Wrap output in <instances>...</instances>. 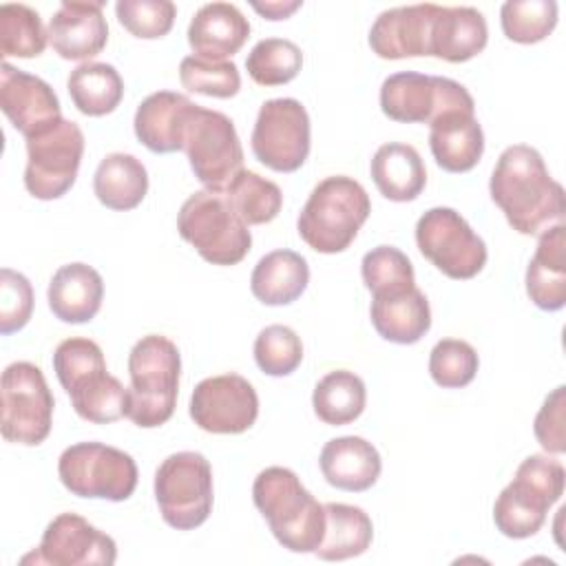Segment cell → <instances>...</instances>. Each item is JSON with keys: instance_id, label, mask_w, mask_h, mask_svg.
Listing matches in <instances>:
<instances>
[{"instance_id": "4316f807", "label": "cell", "mask_w": 566, "mask_h": 566, "mask_svg": "<svg viewBox=\"0 0 566 566\" xmlns=\"http://www.w3.org/2000/svg\"><path fill=\"white\" fill-rule=\"evenodd\" d=\"M489 42V27L484 15L473 7H438L429 55L460 64L484 51Z\"/></svg>"}, {"instance_id": "30bf717a", "label": "cell", "mask_w": 566, "mask_h": 566, "mask_svg": "<svg viewBox=\"0 0 566 566\" xmlns=\"http://www.w3.org/2000/svg\"><path fill=\"white\" fill-rule=\"evenodd\" d=\"M53 394L42 369L18 360L2 371V418L0 431L7 442L38 447L51 433Z\"/></svg>"}, {"instance_id": "f35d334b", "label": "cell", "mask_w": 566, "mask_h": 566, "mask_svg": "<svg viewBox=\"0 0 566 566\" xmlns=\"http://www.w3.org/2000/svg\"><path fill=\"white\" fill-rule=\"evenodd\" d=\"M181 86L190 93H199L206 97L228 99L234 97L241 88V75L234 62H210L197 55H188L179 64Z\"/></svg>"}, {"instance_id": "ee69618b", "label": "cell", "mask_w": 566, "mask_h": 566, "mask_svg": "<svg viewBox=\"0 0 566 566\" xmlns=\"http://www.w3.org/2000/svg\"><path fill=\"white\" fill-rule=\"evenodd\" d=\"M33 312V287L29 279L11 268L0 270V334L20 332Z\"/></svg>"}, {"instance_id": "f1b7e54d", "label": "cell", "mask_w": 566, "mask_h": 566, "mask_svg": "<svg viewBox=\"0 0 566 566\" xmlns=\"http://www.w3.org/2000/svg\"><path fill=\"white\" fill-rule=\"evenodd\" d=\"M378 192L389 201H413L427 186V168L420 153L411 144H382L369 166Z\"/></svg>"}, {"instance_id": "603a6c76", "label": "cell", "mask_w": 566, "mask_h": 566, "mask_svg": "<svg viewBox=\"0 0 566 566\" xmlns=\"http://www.w3.org/2000/svg\"><path fill=\"white\" fill-rule=\"evenodd\" d=\"M250 38L248 18L230 2L203 4L188 24V44L197 57L223 62Z\"/></svg>"}, {"instance_id": "277c9868", "label": "cell", "mask_w": 566, "mask_h": 566, "mask_svg": "<svg viewBox=\"0 0 566 566\" xmlns=\"http://www.w3.org/2000/svg\"><path fill=\"white\" fill-rule=\"evenodd\" d=\"M371 212L367 190L352 177L332 175L310 192L296 230L301 239L321 254H336L352 245Z\"/></svg>"}, {"instance_id": "5b68a950", "label": "cell", "mask_w": 566, "mask_h": 566, "mask_svg": "<svg viewBox=\"0 0 566 566\" xmlns=\"http://www.w3.org/2000/svg\"><path fill=\"white\" fill-rule=\"evenodd\" d=\"M181 356L177 345L161 336H142L128 354L130 407L128 420L142 429L166 424L177 405Z\"/></svg>"}, {"instance_id": "5bb4252c", "label": "cell", "mask_w": 566, "mask_h": 566, "mask_svg": "<svg viewBox=\"0 0 566 566\" xmlns=\"http://www.w3.org/2000/svg\"><path fill=\"white\" fill-rule=\"evenodd\" d=\"M254 157L276 172L298 170L310 155V115L294 97L261 104L252 128Z\"/></svg>"}, {"instance_id": "d590c367", "label": "cell", "mask_w": 566, "mask_h": 566, "mask_svg": "<svg viewBox=\"0 0 566 566\" xmlns=\"http://www.w3.org/2000/svg\"><path fill=\"white\" fill-rule=\"evenodd\" d=\"M49 42V29L35 9L27 4L0 7V53L2 57H38Z\"/></svg>"}, {"instance_id": "7a4b0ae2", "label": "cell", "mask_w": 566, "mask_h": 566, "mask_svg": "<svg viewBox=\"0 0 566 566\" xmlns=\"http://www.w3.org/2000/svg\"><path fill=\"white\" fill-rule=\"evenodd\" d=\"M53 371L69 394L75 413L93 424L128 416V389L106 371L102 347L82 336L62 340L53 352Z\"/></svg>"}, {"instance_id": "74e56055", "label": "cell", "mask_w": 566, "mask_h": 566, "mask_svg": "<svg viewBox=\"0 0 566 566\" xmlns=\"http://www.w3.org/2000/svg\"><path fill=\"white\" fill-rule=\"evenodd\" d=\"M502 31L511 42L535 44L548 38L557 24L555 0H509L500 9Z\"/></svg>"}, {"instance_id": "7402d4cb", "label": "cell", "mask_w": 566, "mask_h": 566, "mask_svg": "<svg viewBox=\"0 0 566 566\" xmlns=\"http://www.w3.org/2000/svg\"><path fill=\"white\" fill-rule=\"evenodd\" d=\"M197 104L175 91H157L142 99L133 128L137 139L157 155L184 150V135Z\"/></svg>"}, {"instance_id": "bcb514c9", "label": "cell", "mask_w": 566, "mask_h": 566, "mask_svg": "<svg viewBox=\"0 0 566 566\" xmlns=\"http://www.w3.org/2000/svg\"><path fill=\"white\" fill-rule=\"evenodd\" d=\"M303 2L301 0H292V2H281V0H272V2H252V9L256 11V13H261L263 18H268V20H285V18H290L298 7H301Z\"/></svg>"}, {"instance_id": "4fadbf2b", "label": "cell", "mask_w": 566, "mask_h": 566, "mask_svg": "<svg viewBox=\"0 0 566 566\" xmlns=\"http://www.w3.org/2000/svg\"><path fill=\"white\" fill-rule=\"evenodd\" d=\"M84 155V133L71 119H60L49 130L27 139L24 188L31 197L51 201L66 195Z\"/></svg>"}, {"instance_id": "484cf974", "label": "cell", "mask_w": 566, "mask_h": 566, "mask_svg": "<svg viewBox=\"0 0 566 566\" xmlns=\"http://www.w3.org/2000/svg\"><path fill=\"white\" fill-rule=\"evenodd\" d=\"M318 467L327 484L340 491L360 493L376 484L382 462L371 442L360 436H343L325 442Z\"/></svg>"}, {"instance_id": "d6986e66", "label": "cell", "mask_w": 566, "mask_h": 566, "mask_svg": "<svg viewBox=\"0 0 566 566\" xmlns=\"http://www.w3.org/2000/svg\"><path fill=\"white\" fill-rule=\"evenodd\" d=\"M440 4H409L382 11L369 29V46L382 60L429 55L431 24Z\"/></svg>"}, {"instance_id": "8992f818", "label": "cell", "mask_w": 566, "mask_h": 566, "mask_svg": "<svg viewBox=\"0 0 566 566\" xmlns=\"http://www.w3.org/2000/svg\"><path fill=\"white\" fill-rule=\"evenodd\" d=\"M564 480L566 471L559 460L546 453L524 458L493 504L497 531L511 539L535 535L544 526L548 509L562 497Z\"/></svg>"}, {"instance_id": "8fae6325", "label": "cell", "mask_w": 566, "mask_h": 566, "mask_svg": "<svg viewBox=\"0 0 566 566\" xmlns=\"http://www.w3.org/2000/svg\"><path fill=\"white\" fill-rule=\"evenodd\" d=\"M184 150L195 177L210 192H226L243 170V148L232 119L219 111L197 104L186 135Z\"/></svg>"}, {"instance_id": "1f68e13d", "label": "cell", "mask_w": 566, "mask_h": 566, "mask_svg": "<svg viewBox=\"0 0 566 566\" xmlns=\"http://www.w3.org/2000/svg\"><path fill=\"white\" fill-rule=\"evenodd\" d=\"M325 509V533L314 555L325 562H343L363 555L374 539L369 515L354 504L329 502Z\"/></svg>"}, {"instance_id": "b9f144b4", "label": "cell", "mask_w": 566, "mask_h": 566, "mask_svg": "<svg viewBox=\"0 0 566 566\" xmlns=\"http://www.w3.org/2000/svg\"><path fill=\"white\" fill-rule=\"evenodd\" d=\"M480 367L478 352L460 338H442L429 354V374L444 389L467 387Z\"/></svg>"}, {"instance_id": "4dcf8cb0", "label": "cell", "mask_w": 566, "mask_h": 566, "mask_svg": "<svg viewBox=\"0 0 566 566\" xmlns=\"http://www.w3.org/2000/svg\"><path fill=\"white\" fill-rule=\"evenodd\" d=\"M93 192L108 210H133L148 192V172L135 155L111 153L93 175Z\"/></svg>"}, {"instance_id": "f546056e", "label": "cell", "mask_w": 566, "mask_h": 566, "mask_svg": "<svg viewBox=\"0 0 566 566\" xmlns=\"http://www.w3.org/2000/svg\"><path fill=\"white\" fill-rule=\"evenodd\" d=\"M310 283V265L294 250H272L259 259L250 276V290L263 305H290Z\"/></svg>"}, {"instance_id": "9c48e42d", "label": "cell", "mask_w": 566, "mask_h": 566, "mask_svg": "<svg viewBox=\"0 0 566 566\" xmlns=\"http://www.w3.org/2000/svg\"><path fill=\"white\" fill-rule=\"evenodd\" d=\"M57 475L66 491L77 497L124 502L135 493L137 464L117 449L102 442H77L62 451Z\"/></svg>"}, {"instance_id": "6da1fadb", "label": "cell", "mask_w": 566, "mask_h": 566, "mask_svg": "<svg viewBox=\"0 0 566 566\" xmlns=\"http://www.w3.org/2000/svg\"><path fill=\"white\" fill-rule=\"evenodd\" d=\"M489 192L520 234L535 237L555 223H564V188L555 181L542 155L526 144L502 150L491 172Z\"/></svg>"}, {"instance_id": "2e32d148", "label": "cell", "mask_w": 566, "mask_h": 566, "mask_svg": "<svg viewBox=\"0 0 566 566\" xmlns=\"http://www.w3.org/2000/svg\"><path fill=\"white\" fill-rule=\"evenodd\" d=\"M259 416V396L239 374L203 378L190 396V418L208 433L234 436L248 431Z\"/></svg>"}, {"instance_id": "836d02e7", "label": "cell", "mask_w": 566, "mask_h": 566, "mask_svg": "<svg viewBox=\"0 0 566 566\" xmlns=\"http://www.w3.org/2000/svg\"><path fill=\"white\" fill-rule=\"evenodd\" d=\"M367 402V389L360 376L349 369L325 374L312 394V407L318 420L332 427L354 422Z\"/></svg>"}, {"instance_id": "ac0fdd59", "label": "cell", "mask_w": 566, "mask_h": 566, "mask_svg": "<svg viewBox=\"0 0 566 566\" xmlns=\"http://www.w3.org/2000/svg\"><path fill=\"white\" fill-rule=\"evenodd\" d=\"M0 108L24 139L49 130L62 119L55 91L42 77L24 73L9 62L0 66Z\"/></svg>"}, {"instance_id": "ab89813d", "label": "cell", "mask_w": 566, "mask_h": 566, "mask_svg": "<svg viewBox=\"0 0 566 566\" xmlns=\"http://www.w3.org/2000/svg\"><path fill=\"white\" fill-rule=\"evenodd\" d=\"M363 283L371 294L405 290L416 285L413 265L409 256L394 245L371 248L360 263Z\"/></svg>"}, {"instance_id": "f6af8a7d", "label": "cell", "mask_w": 566, "mask_h": 566, "mask_svg": "<svg viewBox=\"0 0 566 566\" xmlns=\"http://www.w3.org/2000/svg\"><path fill=\"white\" fill-rule=\"evenodd\" d=\"M564 422H566V387L559 385L546 396L533 422V433L546 453L559 455L566 451Z\"/></svg>"}, {"instance_id": "44dd1931", "label": "cell", "mask_w": 566, "mask_h": 566, "mask_svg": "<svg viewBox=\"0 0 566 566\" xmlns=\"http://www.w3.org/2000/svg\"><path fill=\"white\" fill-rule=\"evenodd\" d=\"M49 42L64 60H91L108 42L104 2L64 0L49 22Z\"/></svg>"}, {"instance_id": "e575fe53", "label": "cell", "mask_w": 566, "mask_h": 566, "mask_svg": "<svg viewBox=\"0 0 566 566\" xmlns=\"http://www.w3.org/2000/svg\"><path fill=\"white\" fill-rule=\"evenodd\" d=\"M223 195L248 226L270 223L283 206L281 188L252 170H241Z\"/></svg>"}, {"instance_id": "e0dca14e", "label": "cell", "mask_w": 566, "mask_h": 566, "mask_svg": "<svg viewBox=\"0 0 566 566\" xmlns=\"http://www.w3.org/2000/svg\"><path fill=\"white\" fill-rule=\"evenodd\" d=\"M115 559L117 546L111 535L95 528L77 513H60L44 528L38 551L22 557V564L111 566Z\"/></svg>"}, {"instance_id": "52a82bcc", "label": "cell", "mask_w": 566, "mask_h": 566, "mask_svg": "<svg viewBox=\"0 0 566 566\" xmlns=\"http://www.w3.org/2000/svg\"><path fill=\"white\" fill-rule=\"evenodd\" d=\"M177 232L212 265H237L252 248L248 223L223 192L199 190L190 195L179 208Z\"/></svg>"}, {"instance_id": "7bdbcfd3", "label": "cell", "mask_w": 566, "mask_h": 566, "mask_svg": "<svg viewBox=\"0 0 566 566\" xmlns=\"http://www.w3.org/2000/svg\"><path fill=\"white\" fill-rule=\"evenodd\" d=\"M119 24L135 38L157 40L172 29L177 7L170 0H119L115 4Z\"/></svg>"}, {"instance_id": "ffe728a7", "label": "cell", "mask_w": 566, "mask_h": 566, "mask_svg": "<svg viewBox=\"0 0 566 566\" xmlns=\"http://www.w3.org/2000/svg\"><path fill=\"white\" fill-rule=\"evenodd\" d=\"M429 148L436 164L447 172H469L484 153V133L475 106L442 111L429 124Z\"/></svg>"}, {"instance_id": "9a60e30c", "label": "cell", "mask_w": 566, "mask_h": 566, "mask_svg": "<svg viewBox=\"0 0 566 566\" xmlns=\"http://www.w3.org/2000/svg\"><path fill=\"white\" fill-rule=\"evenodd\" d=\"M475 106L467 86L451 77L400 71L380 86V111L400 124H431L442 111Z\"/></svg>"}, {"instance_id": "60d3db41", "label": "cell", "mask_w": 566, "mask_h": 566, "mask_svg": "<svg viewBox=\"0 0 566 566\" xmlns=\"http://www.w3.org/2000/svg\"><path fill=\"white\" fill-rule=\"evenodd\" d=\"M254 360L268 376H290L303 360V343L287 325H268L254 340Z\"/></svg>"}, {"instance_id": "3957f363", "label": "cell", "mask_w": 566, "mask_h": 566, "mask_svg": "<svg viewBox=\"0 0 566 566\" xmlns=\"http://www.w3.org/2000/svg\"><path fill=\"white\" fill-rule=\"evenodd\" d=\"M252 500L283 548L292 553L316 551L325 533V509L292 469H263L254 478Z\"/></svg>"}, {"instance_id": "7c38bea8", "label": "cell", "mask_w": 566, "mask_h": 566, "mask_svg": "<svg viewBox=\"0 0 566 566\" xmlns=\"http://www.w3.org/2000/svg\"><path fill=\"white\" fill-rule=\"evenodd\" d=\"M416 243L444 276L473 279L486 265V243L453 208H431L416 223Z\"/></svg>"}, {"instance_id": "d4e9b609", "label": "cell", "mask_w": 566, "mask_h": 566, "mask_svg": "<svg viewBox=\"0 0 566 566\" xmlns=\"http://www.w3.org/2000/svg\"><path fill=\"white\" fill-rule=\"evenodd\" d=\"M526 294L544 312L566 305V226L555 223L539 234L526 268Z\"/></svg>"}, {"instance_id": "ba28073f", "label": "cell", "mask_w": 566, "mask_h": 566, "mask_svg": "<svg viewBox=\"0 0 566 566\" xmlns=\"http://www.w3.org/2000/svg\"><path fill=\"white\" fill-rule=\"evenodd\" d=\"M212 469L206 455L179 451L155 471V500L161 520L177 531L201 526L212 511Z\"/></svg>"}, {"instance_id": "cb8c5ba5", "label": "cell", "mask_w": 566, "mask_h": 566, "mask_svg": "<svg viewBox=\"0 0 566 566\" xmlns=\"http://www.w3.org/2000/svg\"><path fill=\"white\" fill-rule=\"evenodd\" d=\"M369 318L385 340L413 345L431 327V307L427 296L411 285L405 290L371 294Z\"/></svg>"}, {"instance_id": "83f0119b", "label": "cell", "mask_w": 566, "mask_h": 566, "mask_svg": "<svg viewBox=\"0 0 566 566\" xmlns=\"http://www.w3.org/2000/svg\"><path fill=\"white\" fill-rule=\"evenodd\" d=\"M46 298L53 316L62 323H88L102 307L104 281L86 263H66L51 276Z\"/></svg>"}, {"instance_id": "8d00e7d4", "label": "cell", "mask_w": 566, "mask_h": 566, "mask_svg": "<svg viewBox=\"0 0 566 566\" xmlns=\"http://www.w3.org/2000/svg\"><path fill=\"white\" fill-rule=\"evenodd\" d=\"M303 66L301 49L285 38L259 40L245 57L248 75L261 86H281L292 82Z\"/></svg>"}, {"instance_id": "d6a6232c", "label": "cell", "mask_w": 566, "mask_h": 566, "mask_svg": "<svg viewBox=\"0 0 566 566\" xmlns=\"http://www.w3.org/2000/svg\"><path fill=\"white\" fill-rule=\"evenodd\" d=\"M75 108L88 117L113 113L124 97V82L115 66L106 62H84L66 80Z\"/></svg>"}]
</instances>
